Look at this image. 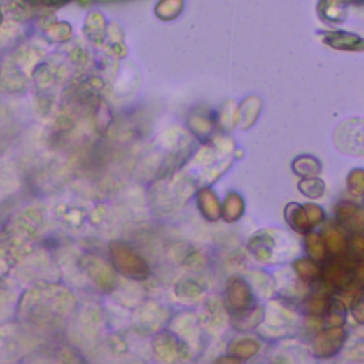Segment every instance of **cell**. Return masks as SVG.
Segmentation results:
<instances>
[{"label":"cell","mask_w":364,"mask_h":364,"mask_svg":"<svg viewBox=\"0 0 364 364\" xmlns=\"http://www.w3.org/2000/svg\"><path fill=\"white\" fill-rule=\"evenodd\" d=\"M110 256L114 267L121 273V275L141 281L148 278L150 266L147 262L136 255L131 248L120 241H114L110 244Z\"/></svg>","instance_id":"obj_1"},{"label":"cell","mask_w":364,"mask_h":364,"mask_svg":"<svg viewBox=\"0 0 364 364\" xmlns=\"http://www.w3.org/2000/svg\"><path fill=\"white\" fill-rule=\"evenodd\" d=\"M154 351L157 353L158 358L167 364H176L186 360L188 356L186 344L169 333H162L155 339Z\"/></svg>","instance_id":"obj_2"},{"label":"cell","mask_w":364,"mask_h":364,"mask_svg":"<svg viewBox=\"0 0 364 364\" xmlns=\"http://www.w3.org/2000/svg\"><path fill=\"white\" fill-rule=\"evenodd\" d=\"M253 302L251 286L241 278H232L226 285V306L234 312H245Z\"/></svg>","instance_id":"obj_3"},{"label":"cell","mask_w":364,"mask_h":364,"mask_svg":"<svg viewBox=\"0 0 364 364\" xmlns=\"http://www.w3.org/2000/svg\"><path fill=\"white\" fill-rule=\"evenodd\" d=\"M84 267L91 281H93L103 292H111L115 288L117 279L114 275V270L99 258L88 256L84 262Z\"/></svg>","instance_id":"obj_4"},{"label":"cell","mask_w":364,"mask_h":364,"mask_svg":"<svg viewBox=\"0 0 364 364\" xmlns=\"http://www.w3.org/2000/svg\"><path fill=\"white\" fill-rule=\"evenodd\" d=\"M346 340V332L339 328H330L317 335L313 343V351L318 357L335 356L343 346Z\"/></svg>","instance_id":"obj_5"},{"label":"cell","mask_w":364,"mask_h":364,"mask_svg":"<svg viewBox=\"0 0 364 364\" xmlns=\"http://www.w3.org/2000/svg\"><path fill=\"white\" fill-rule=\"evenodd\" d=\"M363 265H358V267H353V265H347L346 262H339L332 265L326 272V279L329 282H333L344 289H353V285L356 282L363 281Z\"/></svg>","instance_id":"obj_6"},{"label":"cell","mask_w":364,"mask_h":364,"mask_svg":"<svg viewBox=\"0 0 364 364\" xmlns=\"http://www.w3.org/2000/svg\"><path fill=\"white\" fill-rule=\"evenodd\" d=\"M259 349H260V344L256 340L244 339V340L232 342L230 344V347H227V351H230V356H234L239 360H248V358L256 356Z\"/></svg>","instance_id":"obj_7"},{"label":"cell","mask_w":364,"mask_h":364,"mask_svg":"<svg viewBox=\"0 0 364 364\" xmlns=\"http://www.w3.org/2000/svg\"><path fill=\"white\" fill-rule=\"evenodd\" d=\"M263 318V309L260 307H256L253 309L252 312H241L239 317H235L234 321H238V323H232L237 329L242 330V332H246V330H251L253 328H256Z\"/></svg>","instance_id":"obj_8"},{"label":"cell","mask_w":364,"mask_h":364,"mask_svg":"<svg viewBox=\"0 0 364 364\" xmlns=\"http://www.w3.org/2000/svg\"><path fill=\"white\" fill-rule=\"evenodd\" d=\"M286 218H288V222L290 223V226L293 227L295 231L304 234L310 230V222L306 216V212L300 206L290 205L286 209Z\"/></svg>","instance_id":"obj_9"},{"label":"cell","mask_w":364,"mask_h":364,"mask_svg":"<svg viewBox=\"0 0 364 364\" xmlns=\"http://www.w3.org/2000/svg\"><path fill=\"white\" fill-rule=\"evenodd\" d=\"M204 289L198 282L192 279H182L175 286V293L181 299H198L202 295Z\"/></svg>","instance_id":"obj_10"},{"label":"cell","mask_w":364,"mask_h":364,"mask_svg":"<svg viewBox=\"0 0 364 364\" xmlns=\"http://www.w3.org/2000/svg\"><path fill=\"white\" fill-rule=\"evenodd\" d=\"M298 276L304 282H312L318 276V266L312 259H299L295 262Z\"/></svg>","instance_id":"obj_11"},{"label":"cell","mask_w":364,"mask_h":364,"mask_svg":"<svg viewBox=\"0 0 364 364\" xmlns=\"http://www.w3.org/2000/svg\"><path fill=\"white\" fill-rule=\"evenodd\" d=\"M306 248L314 260H322L326 256L328 248L323 237L318 234H310L306 239Z\"/></svg>","instance_id":"obj_12"},{"label":"cell","mask_w":364,"mask_h":364,"mask_svg":"<svg viewBox=\"0 0 364 364\" xmlns=\"http://www.w3.org/2000/svg\"><path fill=\"white\" fill-rule=\"evenodd\" d=\"M249 248L255 258L260 262H266L272 258V239L270 238H253L249 244Z\"/></svg>","instance_id":"obj_13"},{"label":"cell","mask_w":364,"mask_h":364,"mask_svg":"<svg viewBox=\"0 0 364 364\" xmlns=\"http://www.w3.org/2000/svg\"><path fill=\"white\" fill-rule=\"evenodd\" d=\"M339 218L342 222L347 223L349 226H354L357 230L363 226V216L360 214V211L351 205H344L343 208H340L339 211Z\"/></svg>","instance_id":"obj_14"},{"label":"cell","mask_w":364,"mask_h":364,"mask_svg":"<svg viewBox=\"0 0 364 364\" xmlns=\"http://www.w3.org/2000/svg\"><path fill=\"white\" fill-rule=\"evenodd\" d=\"M323 239L326 242V248H329L333 253H342L347 248L346 239L342 237L339 231L333 230V227H330V230L326 232V237Z\"/></svg>","instance_id":"obj_15"},{"label":"cell","mask_w":364,"mask_h":364,"mask_svg":"<svg viewBox=\"0 0 364 364\" xmlns=\"http://www.w3.org/2000/svg\"><path fill=\"white\" fill-rule=\"evenodd\" d=\"M328 310H329V325L332 328H339L344 323L346 310H344V306L340 300L329 302Z\"/></svg>","instance_id":"obj_16"},{"label":"cell","mask_w":364,"mask_h":364,"mask_svg":"<svg viewBox=\"0 0 364 364\" xmlns=\"http://www.w3.org/2000/svg\"><path fill=\"white\" fill-rule=\"evenodd\" d=\"M244 211V205L241 198L232 195L230 200H226L225 204V219L226 220H237L238 218H241Z\"/></svg>","instance_id":"obj_17"},{"label":"cell","mask_w":364,"mask_h":364,"mask_svg":"<svg viewBox=\"0 0 364 364\" xmlns=\"http://www.w3.org/2000/svg\"><path fill=\"white\" fill-rule=\"evenodd\" d=\"M201 206H202V212L206 218H209V219L219 218L218 201L209 192H204V195L201 197Z\"/></svg>","instance_id":"obj_18"},{"label":"cell","mask_w":364,"mask_h":364,"mask_svg":"<svg viewBox=\"0 0 364 364\" xmlns=\"http://www.w3.org/2000/svg\"><path fill=\"white\" fill-rule=\"evenodd\" d=\"M309 306V310L313 313V314H322L323 312L328 310L329 307V300L325 299V298H312L307 303Z\"/></svg>","instance_id":"obj_19"},{"label":"cell","mask_w":364,"mask_h":364,"mask_svg":"<svg viewBox=\"0 0 364 364\" xmlns=\"http://www.w3.org/2000/svg\"><path fill=\"white\" fill-rule=\"evenodd\" d=\"M306 216H307L310 225H316V223L323 220L325 214H323V211H322L321 208H317V206H314V205H309V206L306 208Z\"/></svg>","instance_id":"obj_20"},{"label":"cell","mask_w":364,"mask_h":364,"mask_svg":"<svg viewBox=\"0 0 364 364\" xmlns=\"http://www.w3.org/2000/svg\"><path fill=\"white\" fill-rule=\"evenodd\" d=\"M364 303H363V299L361 296H358L354 302H353V316L356 317V321L358 323H363L364 322Z\"/></svg>","instance_id":"obj_21"},{"label":"cell","mask_w":364,"mask_h":364,"mask_svg":"<svg viewBox=\"0 0 364 364\" xmlns=\"http://www.w3.org/2000/svg\"><path fill=\"white\" fill-rule=\"evenodd\" d=\"M214 364H242V361L234 356H223L219 357Z\"/></svg>","instance_id":"obj_22"}]
</instances>
